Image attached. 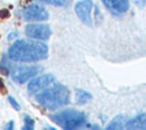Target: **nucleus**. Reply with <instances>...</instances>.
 I'll use <instances>...</instances> for the list:
<instances>
[{
  "mask_svg": "<svg viewBox=\"0 0 146 130\" xmlns=\"http://www.w3.org/2000/svg\"><path fill=\"white\" fill-rule=\"evenodd\" d=\"M26 36L34 40H47L51 35V30L47 24H27L24 29Z\"/></svg>",
  "mask_w": 146,
  "mask_h": 130,
  "instance_id": "nucleus-6",
  "label": "nucleus"
},
{
  "mask_svg": "<svg viewBox=\"0 0 146 130\" xmlns=\"http://www.w3.org/2000/svg\"><path fill=\"white\" fill-rule=\"evenodd\" d=\"M22 17L25 21H47L49 18V14L42 6L39 5H29L22 10Z\"/></svg>",
  "mask_w": 146,
  "mask_h": 130,
  "instance_id": "nucleus-7",
  "label": "nucleus"
},
{
  "mask_svg": "<svg viewBox=\"0 0 146 130\" xmlns=\"http://www.w3.org/2000/svg\"><path fill=\"white\" fill-rule=\"evenodd\" d=\"M132 1H133V3H135L136 6H138V7H144L145 3H146V0H132Z\"/></svg>",
  "mask_w": 146,
  "mask_h": 130,
  "instance_id": "nucleus-17",
  "label": "nucleus"
},
{
  "mask_svg": "<svg viewBox=\"0 0 146 130\" xmlns=\"http://www.w3.org/2000/svg\"><path fill=\"white\" fill-rule=\"evenodd\" d=\"M55 83V76L52 74H43L41 76L32 79L27 84V91L30 94L36 95L38 92L42 91L43 89L48 88L49 86Z\"/></svg>",
  "mask_w": 146,
  "mask_h": 130,
  "instance_id": "nucleus-8",
  "label": "nucleus"
},
{
  "mask_svg": "<svg viewBox=\"0 0 146 130\" xmlns=\"http://www.w3.org/2000/svg\"><path fill=\"white\" fill-rule=\"evenodd\" d=\"M5 92H6V87H5L3 82L0 79V94H5Z\"/></svg>",
  "mask_w": 146,
  "mask_h": 130,
  "instance_id": "nucleus-18",
  "label": "nucleus"
},
{
  "mask_svg": "<svg viewBox=\"0 0 146 130\" xmlns=\"http://www.w3.org/2000/svg\"><path fill=\"white\" fill-rule=\"evenodd\" d=\"M40 71L39 66H32V65H22L18 67H15L11 72V78L17 83H24L27 80L34 78L38 72Z\"/></svg>",
  "mask_w": 146,
  "mask_h": 130,
  "instance_id": "nucleus-5",
  "label": "nucleus"
},
{
  "mask_svg": "<svg viewBox=\"0 0 146 130\" xmlns=\"http://www.w3.org/2000/svg\"><path fill=\"white\" fill-rule=\"evenodd\" d=\"M92 99V96L90 92L83 90V89H75V101L79 105L86 104Z\"/></svg>",
  "mask_w": 146,
  "mask_h": 130,
  "instance_id": "nucleus-12",
  "label": "nucleus"
},
{
  "mask_svg": "<svg viewBox=\"0 0 146 130\" xmlns=\"http://www.w3.org/2000/svg\"><path fill=\"white\" fill-rule=\"evenodd\" d=\"M38 1H41L43 3L54 5V6H64L66 3V0H38Z\"/></svg>",
  "mask_w": 146,
  "mask_h": 130,
  "instance_id": "nucleus-14",
  "label": "nucleus"
},
{
  "mask_svg": "<svg viewBox=\"0 0 146 130\" xmlns=\"http://www.w3.org/2000/svg\"><path fill=\"white\" fill-rule=\"evenodd\" d=\"M49 48L44 42L36 40H16L8 50V57L14 62L33 63L46 59Z\"/></svg>",
  "mask_w": 146,
  "mask_h": 130,
  "instance_id": "nucleus-1",
  "label": "nucleus"
},
{
  "mask_svg": "<svg viewBox=\"0 0 146 130\" xmlns=\"http://www.w3.org/2000/svg\"><path fill=\"white\" fill-rule=\"evenodd\" d=\"M102 2L115 15L124 14L129 9V0H102Z\"/></svg>",
  "mask_w": 146,
  "mask_h": 130,
  "instance_id": "nucleus-9",
  "label": "nucleus"
},
{
  "mask_svg": "<svg viewBox=\"0 0 146 130\" xmlns=\"http://www.w3.org/2000/svg\"><path fill=\"white\" fill-rule=\"evenodd\" d=\"M125 129L129 130H145L146 129V113H140L125 123Z\"/></svg>",
  "mask_w": 146,
  "mask_h": 130,
  "instance_id": "nucleus-10",
  "label": "nucleus"
},
{
  "mask_svg": "<svg viewBox=\"0 0 146 130\" xmlns=\"http://www.w3.org/2000/svg\"><path fill=\"white\" fill-rule=\"evenodd\" d=\"M24 124L23 130H33L34 128V121L29 115H24Z\"/></svg>",
  "mask_w": 146,
  "mask_h": 130,
  "instance_id": "nucleus-13",
  "label": "nucleus"
},
{
  "mask_svg": "<svg viewBox=\"0 0 146 130\" xmlns=\"http://www.w3.org/2000/svg\"><path fill=\"white\" fill-rule=\"evenodd\" d=\"M13 124H14V121H13V120H11V121H10V122H9V123H8V125H7V127H6V130H8V129H10V130H11V129H13V127H14V125H13Z\"/></svg>",
  "mask_w": 146,
  "mask_h": 130,
  "instance_id": "nucleus-19",
  "label": "nucleus"
},
{
  "mask_svg": "<svg viewBox=\"0 0 146 130\" xmlns=\"http://www.w3.org/2000/svg\"><path fill=\"white\" fill-rule=\"evenodd\" d=\"M9 16H10V14H9V11L7 9H1L0 10V18H7Z\"/></svg>",
  "mask_w": 146,
  "mask_h": 130,
  "instance_id": "nucleus-16",
  "label": "nucleus"
},
{
  "mask_svg": "<svg viewBox=\"0 0 146 130\" xmlns=\"http://www.w3.org/2000/svg\"><path fill=\"white\" fill-rule=\"evenodd\" d=\"M36 101L48 109H57L70 101V90L59 83H54L35 95Z\"/></svg>",
  "mask_w": 146,
  "mask_h": 130,
  "instance_id": "nucleus-2",
  "label": "nucleus"
},
{
  "mask_svg": "<svg viewBox=\"0 0 146 130\" xmlns=\"http://www.w3.org/2000/svg\"><path fill=\"white\" fill-rule=\"evenodd\" d=\"M92 7H94L92 0H80L74 6V11L78 18L88 26L92 25V17H91Z\"/></svg>",
  "mask_w": 146,
  "mask_h": 130,
  "instance_id": "nucleus-4",
  "label": "nucleus"
},
{
  "mask_svg": "<svg viewBox=\"0 0 146 130\" xmlns=\"http://www.w3.org/2000/svg\"><path fill=\"white\" fill-rule=\"evenodd\" d=\"M128 121V117L123 114H120V115H116L110 123L106 127L107 130H114V129H123L125 128V123Z\"/></svg>",
  "mask_w": 146,
  "mask_h": 130,
  "instance_id": "nucleus-11",
  "label": "nucleus"
},
{
  "mask_svg": "<svg viewBox=\"0 0 146 130\" xmlns=\"http://www.w3.org/2000/svg\"><path fill=\"white\" fill-rule=\"evenodd\" d=\"M8 101H9V104L13 106V108H14V109H16V111H19V109H21V106H19V104L16 101V99H15L14 97L9 96V97H8Z\"/></svg>",
  "mask_w": 146,
  "mask_h": 130,
  "instance_id": "nucleus-15",
  "label": "nucleus"
},
{
  "mask_svg": "<svg viewBox=\"0 0 146 130\" xmlns=\"http://www.w3.org/2000/svg\"><path fill=\"white\" fill-rule=\"evenodd\" d=\"M50 119L56 124H58L60 128L66 129V130L81 128L87 122L86 115L82 112L76 111V109H65L60 113L51 115Z\"/></svg>",
  "mask_w": 146,
  "mask_h": 130,
  "instance_id": "nucleus-3",
  "label": "nucleus"
},
{
  "mask_svg": "<svg viewBox=\"0 0 146 130\" xmlns=\"http://www.w3.org/2000/svg\"><path fill=\"white\" fill-rule=\"evenodd\" d=\"M14 36H16V32H13L10 35H8V40H11Z\"/></svg>",
  "mask_w": 146,
  "mask_h": 130,
  "instance_id": "nucleus-20",
  "label": "nucleus"
}]
</instances>
